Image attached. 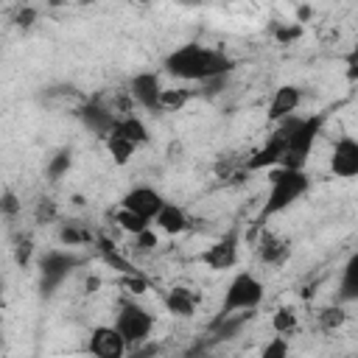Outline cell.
I'll use <instances>...</instances> for the list:
<instances>
[{"label": "cell", "instance_id": "cell-23", "mask_svg": "<svg viewBox=\"0 0 358 358\" xmlns=\"http://www.w3.org/2000/svg\"><path fill=\"white\" fill-rule=\"evenodd\" d=\"M316 319H319V324H322V330H327V333H333V330H338V327H344V322H347V310H344V305L336 299L333 305H324L319 313H316Z\"/></svg>", "mask_w": 358, "mask_h": 358}, {"label": "cell", "instance_id": "cell-26", "mask_svg": "<svg viewBox=\"0 0 358 358\" xmlns=\"http://www.w3.org/2000/svg\"><path fill=\"white\" fill-rule=\"evenodd\" d=\"M271 34H274V39H277L280 45H291V42H296V39L305 34V25L296 22V20H294V22H277Z\"/></svg>", "mask_w": 358, "mask_h": 358}, {"label": "cell", "instance_id": "cell-32", "mask_svg": "<svg viewBox=\"0 0 358 358\" xmlns=\"http://www.w3.org/2000/svg\"><path fill=\"white\" fill-rule=\"evenodd\" d=\"M31 255H34V241H31V238H22V241H17V246H14V260H17V266L28 268V263H31Z\"/></svg>", "mask_w": 358, "mask_h": 358}, {"label": "cell", "instance_id": "cell-31", "mask_svg": "<svg viewBox=\"0 0 358 358\" xmlns=\"http://www.w3.org/2000/svg\"><path fill=\"white\" fill-rule=\"evenodd\" d=\"M131 241H134V249H137V252H151V249H157V243H159V238H157L154 227H148V229H143V232L131 235Z\"/></svg>", "mask_w": 358, "mask_h": 358}, {"label": "cell", "instance_id": "cell-21", "mask_svg": "<svg viewBox=\"0 0 358 358\" xmlns=\"http://www.w3.org/2000/svg\"><path fill=\"white\" fill-rule=\"evenodd\" d=\"M70 168H73V151H70V148H59V151H53V154L48 157V162H45V176H48L50 182H59L62 176H67Z\"/></svg>", "mask_w": 358, "mask_h": 358}, {"label": "cell", "instance_id": "cell-37", "mask_svg": "<svg viewBox=\"0 0 358 358\" xmlns=\"http://www.w3.org/2000/svg\"><path fill=\"white\" fill-rule=\"evenodd\" d=\"M137 3H151V0H137Z\"/></svg>", "mask_w": 358, "mask_h": 358}, {"label": "cell", "instance_id": "cell-36", "mask_svg": "<svg viewBox=\"0 0 358 358\" xmlns=\"http://www.w3.org/2000/svg\"><path fill=\"white\" fill-rule=\"evenodd\" d=\"M73 3H81V6H87V3H95V0H73Z\"/></svg>", "mask_w": 358, "mask_h": 358}, {"label": "cell", "instance_id": "cell-11", "mask_svg": "<svg viewBox=\"0 0 358 358\" xmlns=\"http://www.w3.org/2000/svg\"><path fill=\"white\" fill-rule=\"evenodd\" d=\"M87 350L95 358H123L126 352H131L129 350V341L123 338V333L115 324H98V327H92L90 341H87Z\"/></svg>", "mask_w": 358, "mask_h": 358}, {"label": "cell", "instance_id": "cell-33", "mask_svg": "<svg viewBox=\"0 0 358 358\" xmlns=\"http://www.w3.org/2000/svg\"><path fill=\"white\" fill-rule=\"evenodd\" d=\"M344 67H347V78L358 81V42L344 53Z\"/></svg>", "mask_w": 358, "mask_h": 358}, {"label": "cell", "instance_id": "cell-22", "mask_svg": "<svg viewBox=\"0 0 358 358\" xmlns=\"http://www.w3.org/2000/svg\"><path fill=\"white\" fill-rule=\"evenodd\" d=\"M115 227H117V229H123L126 235H137V232H143V229L154 227V221H148V218L137 215L134 210L117 207V210H115Z\"/></svg>", "mask_w": 358, "mask_h": 358}, {"label": "cell", "instance_id": "cell-19", "mask_svg": "<svg viewBox=\"0 0 358 358\" xmlns=\"http://www.w3.org/2000/svg\"><path fill=\"white\" fill-rule=\"evenodd\" d=\"M103 145H106V151H109V157H112L115 165H126V162L134 157V151L140 148L137 143H131L129 137H123V134H117V131H112V134L103 140Z\"/></svg>", "mask_w": 358, "mask_h": 358}, {"label": "cell", "instance_id": "cell-1", "mask_svg": "<svg viewBox=\"0 0 358 358\" xmlns=\"http://www.w3.org/2000/svg\"><path fill=\"white\" fill-rule=\"evenodd\" d=\"M232 70H235V59L229 53L218 48H207L201 42H185L162 59L165 76L190 84H201L215 76H232Z\"/></svg>", "mask_w": 358, "mask_h": 358}, {"label": "cell", "instance_id": "cell-35", "mask_svg": "<svg viewBox=\"0 0 358 358\" xmlns=\"http://www.w3.org/2000/svg\"><path fill=\"white\" fill-rule=\"evenodd\" d=\"M310 17H313V8H310V6H299V11H296V22H302V25H305Z\"/></svg>", "mask_w": 358, "mask_h": 358}, {"label": "cell", "instance_id": "cell-4", "mask_svg": "<svg viewBox=\"0 0 358 358\" xmlns=\"http://www.w3.org/2000/svg\"><path fill=\"white\" fill-rule=\"evenodd\" d=\"M263 299H266L263 280L252 271H238L224 288L218 316H229V313H238V310H257Z\"/></svg>", "mask_w": 358, "mask_h": 358}, {"label": "cell", "instance_id": "cell-14", "mask_svg": "<svg viewBox=\"0 0 358 358\" xmlns=\"http://www.w3.org/2000/svg\"><path fill=\"white\" fill-rule=\"evenodd\" d=\"M299 106H302V90H299L296 84H280V87L274 90L271 101H268V112H266V115H268L271 123H277V120L294 115Z\"/></svg>", "mask_w": 358, "mask_h": 358}, {"label": "cell", "instance_id": "cell-5", "mask_svg": "<svg viewBox=\"0 0 358 358\" xmlns=\"http://www.w3.org/2000/svg\"><path fill=\"white\" fill-rule=\"evenodd\" d=\"M115 327L123 333V338L129 341V350H140V344H145L154 333V313L140 305L137 299L126 296L117 308V316H115Z\"/></svg>", "mask_w": 358, "mask_h": 358}, {"label": "cell", "instance_id": "cell-12", "mask_svg": "<svg viewBox=\"0 0 358 358\" xmlns=\"http://www.w3.org/2000/svg\"><path fill=\"white\" fill-rule=\"evenodd\" d=\"M162 204H165V196H162L159 190H154L151 185H134V187H129V190L120 196V207L134 210L137 215H143V218H148V221L157 218V213L162 210Z\"/></svg>", "mask_w": 358, "mask_h": 358}, {"label": "cell", "instance_id": "cell-24", "mask_svg": "<svg viewBox=\"0 0 358 358\" xmlns=\"http://www.w3.org/2000/svg\"><path fill=\"white\" fill-rule=\"evenodd\" d=\"M271 327H274V333H280V336H294V333L299 330L296 310H294V308H288V305L277 308V310L271 313Z\"/></svg>", "mask_w": 358, "mask_h": 358}, {"label": "cell", "instance_id": "cell-16", "mask_svg": "<svg viewBox=\"0 0 358 358\" xmlns=\"http://www.w3.org/2000/svg\"><path fill=\"white\" fill-rule=\"evenodd\" d=\"M336 299L341 305L358 302V249L347 257V263L341 266V277H338V288H336Z\"/></svg>", "mask_w": 358, "mask_h": 358}, {"label": "cell", "instance_id": "cell-9", "mask_svg": "<svg viewBox=\"0 0 358 358\" xmlns=\"http://www.w3.org/2000/svg\"><path fill=\"white\" fill-rule=\"evenodd\" d=\"M76 115H78V120L84 123V129H87L90 134H95L98 140H106V137L115 131L117 117H120V112H115V106H106V103H101V101H84V103L76 109Z\"/></svg>", "mask_w": 358, "mask_h": 358}, {"label": "cell", "instance_id": "cell-20", "mask_svg": "<svg viewBox=\"0 0 358 358\" xmlns=\"http://www.w3.org/2000/svg\"><path fill=\"white\" fill-rule=\"evenodd\" d=\"M95 238L98 235H92V229L90 227H84L81 221H67V224H62L59 227V241L64 243V246H84V243H95Z\"/></svg>", "mask_w": 358, "mask_h": 358}, {"label": "cell", "instance_id": "cell-2", "mask_svg": "<svg viewBox=\"0 0 358 358\" xmlns=\"http://www.w3.org/2000/svg\"><path fill=\"white\" fill-rule=\"evenodd\" d=\"M324 117L322 115H288L277 120L274 131L282 137L285 151H282V165L285 168H305L310 159V151L316 145V137L322 131Z\"/></svg>", "mask_w": 358, "mask_h": 358}, {"label": "cell", "instance_id": "cell-7", "mask_svg": "<svg viewBox=\"0 0 358 358\" xmlns=\"http://www.w3.org/2000/svg\"><path fill=\"white\" fill-rule=\"evenodd\" d=\"M199 260L210 268V271H229L238 266L241 260V232L238 229H229L224 232L221 238H215L201 255Z\"/></svg>", "mask_w": 358, "mask_h": 358}, {"label": "cell", "instance_id": "cell-28", "mask_svg": "<svg viewBox=\"0 0 358 358\" xmlns=\"http://www.w3.org/2000/svg\"><path fill=\"white\" fill-rule=\"evenodd\" d=\"M59 218V204L53 199H39L34 207V221L36 224H53Z\"/></svg>", "mask_w": 358, "mask_h": 358}, {"label": "cell", "instance_id": "cell-8", "mask_svg": "<svg viewBox=\"0 0 358 358\" xmlns=\"http://www.w3.org/2000/svg\"><path fill=\"white\" fill-rule=\"evenodd\" d=\"M162 73L159 70H140L131 76L129 81V95L137 106H143L145 112H162Z\"/></svg>", "mask_w": 358, "mask_h": 358}, {"label": "cell", "instance_id": "cell-34", "mask_svg": "<svg viewBox=\"0 0 358 358\" xmlns=\"http://www.w3.org/2000/svg\"><path fill=\"white\" fill-rule=\"evenodd\" d=\"M36 17H39V14H36V8H31V6H22V8L14 14V22H17L20 28H31V25L36 22Z\"/></svg>", "mask_w": 358, "mask_h": 358}, {"label": "cell", "instance_id": "cell-30", "mask_svg": "<svg viewBox=\"0 0 358 358\" xmlns=\"http://www.w3.org/2000/svg\"><path fill=\"white\" fill-rule=\"evenodd\" d=\"M120 285L129 291V296H137V294H145V291H148V280H145L140 271H134V274H123Z\"/></svg>", "mask_w": 358, "mask_h": 358}, {"label": "cell", "instance_id": "cell-6", "mask_svg": "<svg viewBox=\"0 0 358 358\" xmlns=\"http://www.w3.org/2000/svg\"><path fill=\"white\" fill-rule=\"evenodd\" d=\"M81 266V257L67 249H50L39 257V288L45 296H50L76 268Z\"/></svg>", "mask_w": 358, "mask_h": 358}, {"label": "cell", "instance_id": "cell-29", "mask_svg": "<svg viewBox=\"0 0 358 358\" xmlns=\"http://www.w3.org/2000/svg\"><path fill=\"white\" fill-rule=\"evenodd\" d=\"M291 352V344H288V336H274L271 341H266L263 344V350H260V355L263 358H285Z\"/></svg>", "mask_w": 358, "mask_h": 358}, {"label": "cell", "instance_id": "cell-18", "mask_svg": "<svg viewBox=\"0 0 358 358\" xmlns=\"http://www.w3.org/2000/svg\"><path fill=\"white\" fill-rule=\"evenodd\" d=\"M115 131H117V134H123V137H129V140H131V143H137V145H145V143L151 140L148 126H145V123H143V117H137L134 112H123V115L117 117Z\"/></svg>", "mask_w": 358, "mask_h": 358}, {"label": "cell", "instance_id": "cell-3", "mask_svg": "<svg viewBox=\"0 0 358 358\" xmlns=\"http://www.w3.org/2000/svg\"><path fill=\"white\" fill-rule=\"evenodd\" d=\"M268 173V190H266V199H263V207H260V221L266 218H274L280 213H285L291 204H296L308 187H310V179L305 173V168H285V165H277Z\"/></svg>", "mask_w": 358, "mask_h": 358}, {"label": "cell", "instance_id": "cell-13", "mask_svg": "<svg viewBox=\"0 0 358 358\" xmlns=\"http://www.w3.org/2000/svg\"><path fill=\"white\" fill-rule=\"evenodd\" d=\"M154 227H157V232H162V235H168V238H176V235L190 232L193 221H190V215H187L185 207H179V204H173V201H165L162 210H159L157 218H154Z\"/></svg>", "mask_w": 358, "mask_h": 358}, {"label": "cell", "instance_id": "cell-27", "mask_svg": "<svg viewBox=\"0 0 358 358\" xmlns=\"http://www.w3.org/2000/svg\"><path fill=\"white\" fill-rule=\"evenodd\" d=\"M0 213H3V218H8V221H14V218L22 213V201H20V196H17L11 187H6L3 196H0Z\"/></svg>", "mask_w": 358, "mask_h": 358}, {"label": "cell", "instance_id": "cell-15", "mask_svg": "<svg viewBox=\"0 0 358 358\" xmlns=\"http://www.w3.org/2000/svg\"><path fill=\"white\" fill-rule=\"evenodd\" d=\"M162 305H165V310H168L171 316H179V319H190V316H196V308H199V294H196L193 288H185V285H173V288L165 294Z\"/></svg>", "mask_w": 358, "mask_h": 358}, {"label": "cell", "instance_id": "cell-25", "mask_svg": "<svg viewBox=\"0 0 358 358\" xmlns=\"http://www.w3.org/2000/svg\"><path fill=\"white\" fill-rule=\"evenodd\" d=\"M190 98H193V92L185 87H165L162 90V112H179L187 106Z\"/></svg>", "mask_w": 358, "mask_h": 358}, {"label": "cell", "instance_id": "cell-10", "mask_svg": "<svg viewBox=\"0 0 358 358\" xmlns=\"http://www.w3.org/2000/svg\"><path fill=\"white\" fill-rule=\"evenodd\" d=\"M327 168L336 179H355L358 176V140L352 134H341L333 143Z\"/></svg>", "mask_w": 358, "mask_h": 358}, {"label": "cell", "instance_id": "cell-17", "mask_svg": "<svg viewBox=\"0 0 358 358\" xmlns=\"http://www.w3.org/2000/svg\"><path fill=\"white\" fill-rule=\"evenodd\" d=\"M257 257L266 266H280L288 257V241H282L280 235H274V232L266 229L260 235V241H257Z\"/></svg>", "mask_w": 358, "mask_h": 358}]
</instances>
